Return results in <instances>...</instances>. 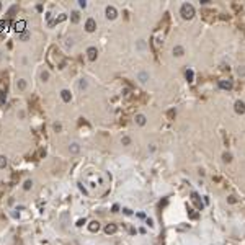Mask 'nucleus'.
<instances>
[{
	"instance_id": "nucleus-23",
	"label": "nucleus",
	"mask_w": 245,
	"mask_h": 245,
	"mask_svg": "<svg viewBox=\"0 0 245 245\" xmlns=\"http://www.w3.org/2000/svg\"><path fill=\"white\" fill-rule=\"evenodd\" d=\"M48 79H49V74L48 72H41V80H44V82H46Z\"/></svg>"
},
{
	"instance_id": "nucleus-14",
	"label": "nucleus",
	"mask_w": 245,
	"mask_h": 245,
	"mask_svg": "<svg viewBox=\"0 0 245 245\" xmlns=\"http://www.w3.org/2000/svg\"><path fill=\"white\" fill-rule=\"evenodd\" d=\"M16 87H18L20 90H24L26 88V82H24V80H18V82H16Z\"/></svg>"
},
{
	"instance_id": "nucleus-22",
	"label": "nucleus",
	"mask_w": 245,
	"mask_h": 245,
	"mask_svg": "<svg viewBox=\"0 0 245 245\" xmlns=\"http://www.w3.org/2000/svg\"><path fill=\"white\" fill-rule=\"evenodd\" d=\"M72 22H74V23L79 22V13H77V12H74V13H72Z\"/></svg>"
},
{
	"instance_id": "nucleus-5",
	"label": "nucleus",
	"mask_w": 245,
	"mask_h": 245,
	"mask_svg": "<svg viewBox=\"0 0 245 245\" xmlns=\"http://www.w3.org/2000/svg\"><path fill=\"white\" fill-rule=\"evenodd\" d=\"M87 54H88V59H90V61H95V59H97V54H98V51H97V48H88V49H87Z\"/></svg>"
},
{
	"instance_id": "nucleus-7",
	"label": "nucleus",
	"mask_w": 245,
	"mask_h": 245,
	"mask_svg": "<svg viewBox=\"0 0 245 245\" xmlns=\"http://www.w3.org/2000/svg\"><path fill=\"white\" fill-rule=\"evenodd\" d=\"M136 122H137L139 126H144L146 122H147V118L144 116V114H141V113H139V114H136Z\"/></svg>"
},
{
	"instance_id": "nucleus-4",
	"label": "nucleus",
	"mask_w": 245,
	"mask_h": 245,
	"mask_svg": "<svg viewBox=\"0 0 245 245\" xmlns=\"http://www.w3.org/2000/svg\"><path fill=\"white\" fill-rule=\"evenodd\" d=\"M234 108H235V113H239V114H244L245 113V103H244V101H235V106H234Z\"/></svg>"
},
{
	"instance_id": "nucleus-20",
	"label": "nucleus",
	"mask_w": 245,
	"mask_h": 245,
	"mask_svg": "<svg viewBox=\"0 0 245 245\" xmlns=\"http://www.w3.org/2000/svg\"><path fill=\"white\" fill-rule=\"evenodd\" d=\"M20 38H22V41H26L28 38H30V33H28V31H23V33H22V36H20Z\"/></svg>"
},
{
	"instance_id": "nucleus-28",
	"label": "nucleus",
	"mask_w": 245,
	"mask_h": 245,
	"mask_svg": "<svg viewBox=\"0 0 245 245\" xmlns=\"http://www.w3.org/2000/svg\"><path fill=\"white\" fill-rule=\"evenodd\" d=\"M0 8H2V3H0Z\"/></svg>"
},
{
	"instance_id": "nucleus-26",
	"label": "nucleus",
	"mask_w": 245,
	"mask_h": 245,
	"mask_svg": "<svg viewBox=\"0 0 245 245\" xmlns=\"http://www.w3.org/2000/svg\"><path fill=\"white\" fill-rule=\"evenodd\" d=\"M79 5L82 7V8H85V7H87V2H83V0H80V2H79Z\"/></svg>"
},
{
	"instance_id": "nucleus-17",
	"label": "nucleus",
	"mask_w": 245,
	"mask_h": 245,
	"mask_svg": "<svg viewBox=\"0 0 245 245\" xmlns=\"http://www.w3.org/2000/svg\"><path fill=\"white\" fill-rule=\"evenodd\" d=\"M121 142H122V146H129V144H131V137H128V136H124V137L121 139Z\"/></svg>"
},
{
	"instance_id": "nucleus-15",
	"label": "nucleus",
	"mask_w": 245,
	"mask_h": 245,
	"mask_svg": "<svg viewBox=\"0 0 245 245\" xmlns=\"http://www.w3.org/2000/svg\"><path fill=\"white\" fill-rule=\"evenodd\" d=\"M186 80L188 82H193V71H191V69L186 71Z\"/></svg>"
},
{
	"instance_id": "nucleus-9",
	"label": "nucleus",
	"mask_w": 245,
	"mask_h": 245,
	"mask_svg": "<svg viewBox=\"0 0 245 245\" xmlns=\"http://www.w3.org/2000/svg\"><path fill=\"white\" fill-rule=\"evenodd\" d=\"M183 52H185V49L181 48V46H175V48H173V54L177 56V57H180V56H183Z\"/></svg>"
},
{
	"instance_id": "nucleus-19",
	"label": "nucleus",
	"mask_w": 245,
	"mask_h": 245,
	"mask_svg": "<svg viewBox=\"0 0 245 245\" xmlns=\"http://www.w3.org/2000/svg\"><path fill=\"white\" fill-rule=\"evenodd\" d=\"M79 88H80V90H85V88H87V80H83V79L80 80V83H79Z\"/></svg>"
},
{
	"instance_id": "nucleus-27",
	"label": "nucleus",
	"mask_w": 245,
	"mask_h": 245,
	"mask_svg": "<svg viewBox=\"0 0 245 245\" xmlns=\"http://www.w3.org/2000/svg\"><path fill=\"white\" fill-rule=\"evenodd\" d=\"M64 20H65V15H61L57 20H56V22H64Z\"/></svg>"
},
{
	"instance_id": "nucleus-2",
	"label": "nucleus",
	"mask_w": 245,
	"mask_h": 245,
	"mask_svg": "<svg viewBox=\"0 0 245 245\" xmlns=\"http://www.w3.org/2000/svg\"><path fill=\"white\" fill-rule=\"evenodd\" d=\"M95 28H97V23H95V20H93V18H88V20H87V23H85V30L88 31V33H92V31H95Z\"/></svg>"
},
{
	"instance_id": "nucleus-16",
	"label": "nucleus",
	"mask_w": 245,
	"mask_h": 245,
	"mask_svg": "<svg viewBox=\"0 0 245 245\" xmlns=\"http://www.w3.org/2000/svg\"><path fill=\"white\" fill-rule=\"evenodd\" d=\"M7 167V159L3 155H0V169H5Z\"/></svg>"
},
{
	"instance_id": "nucleus-21",
	"label": "nucleus",
	"mask_w": 245,
	"mask_h": 245,
	"mask_svg": "<svg viewBox=\"0 0 245 245\" xmlns=\"http://www.w3.org/2000/svg\"><path fill=\"white\" fill-rule=\"evenodd\" d=\"M23 28H24V22L16 23V31H23Z\"/></svg>"
},
{
	"instance_id": "nucleus-6",
	"label": "nucleus",
	"mask_w": 245,
	"mask_h": 245,
	"mask_svg": "<svg viewBox=\"0 0 245 245\" xmlns=\"http://www.w3.org/2000/svg\"><path fill=\"white\" fill-rule=\"evenodd\" d=\"M219 87L224 90H230L232 88V82L230 80H219Z\"/></svg>"
},
{
	"instance_id": "nucleus-12",
	"label": "nucleus",
	"mask_w": 245,
	"mask_h": 245,
	"mask_svg": "<svg viewBox=\"0 0 245 245\" xmlns=\"http://www.w3.org/2000/svg\"><path fill=\"white\" fill-rule=\"evenodd\" d=\"M79 150H80V146L77 144V142H72V144H71V152L72 154H77Z\"/></svg>"
},
{
	"instance_id": "nucleus-3",
	"label": "nucleus",
	"mask_w": 245,
	"mask_h": 245,
	"mask_svg": "<svg viewBox=\"0 0 245 245\" xmlns=\"http://www.w3.org/2000/svg\"><path fill=\"white\" fill-rule=\"evenodd\" d=\"M116 15H118V12H116L114 7H108V8H106V18L114 20V18H116Z\"/></svg>"
},
{
	"instance_id": "nucleus-11",
	"label": "nucleus",
	"mask_w": 245,
	"mask_h": 245,
	"mask_svg": "<svg viewBox=\"0 0 245 245\" xmlns=\"http://www.w3.org/2000/svg\"><path fill=\"white\" fill-rule=\"evenodd\" d=\"M88 229L92 230V232H95V230H98V229H100V224H98L97 220H93V222H92V224H90V226H88Z\"/></svg>"
},
{
	"instance_id": "nucleus-8",
	"label": "nucleus",
	"mask_w": 245,
	"mask_h": 245,
	"mask_svg": "<svg viewBox=\"0 0 245 245\" xmlns=\"http://www.w3.org/2000/svg\"><path fill=\"white\" fill-rule=\"evenodd\" d=\"M61 97H62V100H64V101H71V98H72V95H71V92H69V90H62Z\"/></svg>"
},
{
	"instance_id": "nucleus-10",
	"label": "nucleus",
	"mask_w": 245,
	"mask_h": 245,
	"mask_svg": "<svg viewBox=\"0 0 245 245\" xmlns=\"http://www.w3.org/2000/svg\"><path fill=\"white\" fill-rule=\"evenodd\" d=\"M105 232L106 234H114L116 232V226H114V224H108V226L105 227Z\"/></svg>"
},
{
	"instance_id": "nucleus-18",
	"label": "nucleus",
	"mask_w": 245,
	"mask_h": 245,
	"mask_svg": "<svg viewBox=\"0 0 245 245\" xmlns=\"http://www.w3.org/2000/svg\"><path fill=\"white\" fill-rule=\"evenodd\" d=\"M222 159H224V162H230V160H232V155H230L229 152H226V154L222 155Z\"/></svg>"
},
{
	"instance_id": "nucleus-25",
	"label": "nucleus",
	"mask_w": 245,
	"mask_h": 245,
	"mask_svg": "<svg viewBox=\"0 0 245 245\" xmlns=\"http://www.w3.org/2000/svg\"><path fill=\"white\" fill-rule=\"evenodd\" d=\"M54 129H56V131H61V129H62V126H61V124H57V122H56V124H54Z\"/></svg>"
},
{
	"instance_id": "nucleus-24",
	"label": "nucleus",
	"mask_w": 245,
	"mask_h": 245,
	"mask_svg": "<svg viewBox=\"0 0 245 245\" xmlns=\"http://www.w3.org/2000/svg\"><path fill=\"white\" fill-rule=\"evenodd\" d=\"M31 185H33V183H31V180L24 181V190H30V188H31Z\"/></svg>"
},
{
	"instance_id": "nucleus-1",
	"label": "nucleus",
	"mask_w": 245,
	"mask_h": 245,
	"mask_svg": "<svg viewBox=\"0 0 245 245\" xmlns=\"http://www.w3.org/2000/svg\"><path fill=\"white\" fill-rule=\"evenodd\" d=\"M180 15L183 16L185 20H191L195 16V7L191 3H183L180 8Z\"/></svg>"
},
{
	"instance_id": "nucleus-13",
	"label": "nucleus",
	"mask_w": 245,
	"mask_h": 245,
	"mask_svg": "<svg viewBox=\"0 0 245 245\" xmlns=\"http://www.w3.org/2000/svg\"><path fill=\"white\" fill-rule=\"evenodd\" d=\"M147 79H149V74H147V72H141V74H139V80H141V82H147Z\"/></svg>"
}]
</instances>
